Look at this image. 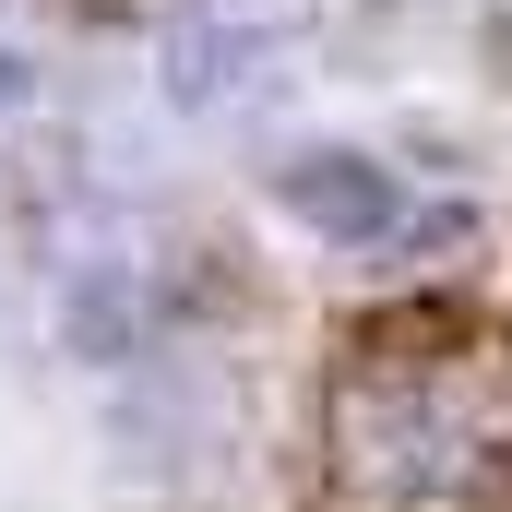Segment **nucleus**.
Instances as JSON below:
<instances>
[{
	"label": "nucleus",
	"instance_id": "1",
	"mask_svg": "<svg viewBox=\"0 0 512 512\" xmlns=\"http://www.w3.org/2000/svg\"><path fill=\"white\" fill-rule=\"evenodd\" d=\"M274 203H286L298 227H322V239H393V227H405L393 167H370L358 143H310V155H286V167H274Z\"/></svg>",
	"mask_w": 512,
	"mask_h": 512
},
{
	"label": "nucleus",
	"instance_id": "2",
	"mask_svg": "<svg viewBox=\"0 0 512 512\" xmlns=\"http://www.w3.org/2000/svg\"><path fill=\"white\" fill-rule=\"evenodd\" d=\"M262 48H274V36H251V24H179V36H167V96H179V108L239 96Z\"/></svg>",
	"mask_w": 512,
	"mask_h": 512
},
{
	"label": "nucleus",
	"instance_id": "3",
	"mask_svg": "<svg viewBox=\"0 0 512 512\" xmlns=\"http://www.w3.org/2000/svg\"><path fill=\"white\" fill-rule=\"evenodd\" d=\"M24 96H36V72H24V60H0V120H12Z\"/></svg>",
	"mask_w": 512,
	"mask_h": 512
}]
</instances>
